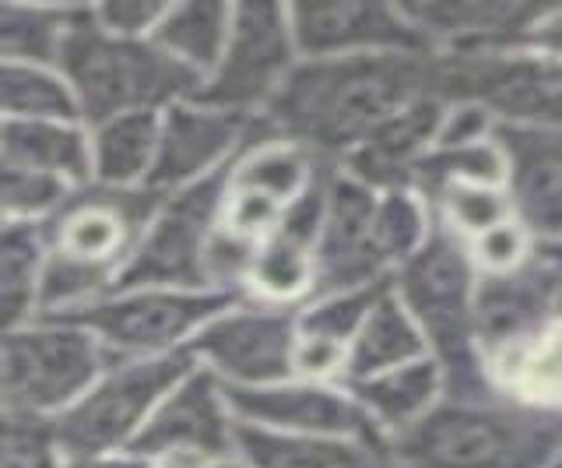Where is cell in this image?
<instances>
[{
    "label": "cell",
    "mask_w": 562,
    "mask_h": 468,
    "mask_svg": "<svg viewBox=\"0 0 562 468\" xmlns=\"http://www.w3.org/2000/svg\"><path fill=\"white\" fill-rule=\"evenodd\" d=\"M432 54L299 60L263 120L285 142L341 159L383 120L432 96Z\"/></svg>",
    "instance_id": "cell-1"
},
{
    "label": "cell",
    "mask_w": 562,
    "mask_h": 468,
    "mask_svg": "<svg viewBox=\"0 0 562 468\" xmlns=\"http://www.w3.org/2000/svg\"><path fill=\"white\" fill-rule=\"evenodd\" d=\"M394 468H552L562 458V412L506 398L450 402L386 437Z\"/></svg>",
    "instance_id": "cell-2"
},
{
    "label": "cell",
    "mask_w": 562,
    "mask_h": 468,
    "mask_svg": "<svg viewBox=\"0 0 562 468\" xmlns=\"http://www.w3.org/2000/svg\"><path fill=\"white\" fill-rule=\"evenodd\" d=\"M57 71L75 89L88 127L131 113H166L201 89V78L151 40H123L105 32L95 8H81Z\"/></svg>",
    "instance_id": "cell-3"
},
{
    "label": "cell",
    "mask_w": 562,
    "mask_h": 468,
    "mask_svg": "<svg viewBox=\"0 0 562 468\" xmlns=\"http://www.w3.org/2000/svg\"><path fill=\"white\" fill-rule=\"evenodd\" d=\"M432 96L447 107H479L503 127L562 131V64L520 46L432 54Z\"/></svg>",
    "instance_id": "cell-4"
},
{
    "label": "cell",
    "mask_w": 562,
    "mask_h": 468,
    "mask_svg": "<svg viewBox=\"0 0 562 468\" xmlns=\"http://www.w3.org/2000/svg\"><path fill=\"white\" fill-rule=\"evenodd\" d=\"M201 363L190 349L155 359H113L92 391L53 420L64 458L127 450L162 398Z\"/></svg>",
    "instance_id": "cell-5"
},
{
    "label": "cell",
    "mask_w": 562,
    "mask_h": 468,
    "mask_svg": "<svg viewBox=\"0 0 562 468\" xmlns=\"http://www.w3.org/2000/svg\"><path fill=\"white\" fill-rule=\"evenodd\" d=\"M110 367L113 356L92 332L35 317L4 338V412L57 420Z\"/></svg>",
    "instance_id": "cell-6"
},
{
    "label": "cell",
    "mask_w": 562,
    "mask_h": 468,
    "mask_svg": "<svg viewBox=\"0 0 562 468\" xmlns=\"http://www.w3.org/2000/svg\"><path fill=\"white\" fill-rule=\"evenodd\" d=\"M239 303V292H190V289H134L113 292L57 314L53 321L78 324L92 332L113 359H155L190 349L204 324Z\"/></svg>",
    "instance_id": "cell-7"
},
{
    "label": "cell",
    "mask_w": 562,
    "mask_h": 468,
    "mask_svg": "<svg viewBox=\"0 0 562 468\" xmlns=\"http://www.w3.org/2000/svg\"><path fill=\"white\" fill-rule=\"evenodd\" d=\"M233 166H225L215 177L193 187L176 190V194H166L155 222L148 225L145 239L134 250L131 265L123 268L113 292H134V289L215 292L207 275V254H211V239H215L222 225Z\"/></svg>",
    "instance_id": "cell-8"
},
{
    "label": "cell",
    "mask_w": 562,
    "mask_h": 468,
    "mask_svg": "<svg viewBox=\"0 0 562 468\" xmlns=\"http://www.w3.org/2000/svg\"><path fill=\"white\" fill-rule=\"evenodd\" d=\"M397 300L429 338L439 363L461 359L474 345V297L479 275L474 254L443 222L432 225L426 244L397 268Z\"/></svg>",
    "instance_id": "cell-9"
},
{
    "label": "cell",
    "mask_w": 562,
    "mask_h": 468,
    "mask_svg": "<svg viewBox=\"0 0 562 468\" xmlns=\"http://www.w3.org/2000/svg\"><path fill=\"white\" fill-rule=\"evenodd\" d=\"M299 60L285 4H239L225 54L193 99L236 116H263Z\"/></svg>",
    "instance_id": "cell-10"
},
{
    "label": "cell",
    "mask_w": 562,
    "mask_h": 468,
    "mask_svg": "<svg viewBox=\"0 0 562 468\" xmlns=\"http://www.w3.org/2000/svg\"><path fill=\"white\" fill-rule=\"evenodd\" d=\"M236 423L222 380L198 367L162 398L127 450L155 468H218L236 461Z\"/></svg>",
    "instance_id": "cell-11"
},
{
    "label": "cell",
    "mask_w": 562,
    "mask_h": 468,
    "mask_svg": "<svg viewBox=\"0 0 562 468\" xmlns=\"http://www.w3.org/2000/svg\"><path fill=\"white\" fill-rule=\"evenodd\" d=\"M299 317L285 307H233L204 324L190 353L207 363L222 385L268 388L295 380Z\"/></svg>",
    "instance_id": "cell-12"
},
{
    "label": "cell",
    "mask_w": 562,
    "mask_h": 468,
    "mask_svg": "<svg viewBox=\"0 0 562 468\" xmlns=\"http://www.w3.org/2000/svg\"><path fill=\"white\" fill-rule=\"evenodd\" d=\"M263 137H274L263 116H236L204 107L198 99L176 102L162 113V142H158V159L145 187L158 194H176L233 166Z\"/></svg>",
    "instance_id": "cell-13"
},
{
    "label": "cell",
    "mask_w": 562,
    "mask_h": 468,
    "mask_svg": "<svg viewBox=\"0 0 562 468\" xmlns=\"http://www.w3.org/2000/svg\"><path fill=\"white\" fill-rule=\"evenodd\" d=\"M376 201L380 194L348 172L330 169L327 215L316 239V286L310 300L386 282V257L376 244Z\"/></svg>",
    "instance_id": "cell-14"
},
{
    "label": "cell",
    "mask_w": 562,
    "mask_h": 468,
    "mask_svg": "<svg viewBox=\"0 0 562 468\" xmlns=\"http://www.w3.org/2000/svg\"><path fill=\"white\" fill-rule=\"evenodd\" d=\"M225 388V402L239 423H250L295 437H348V441H380L386 437L362 412L348 388L321 385V380H285L268 388Z\"/></svg>",
    "instance_id": "cell-15"
},
{
    "label": "cell",
    "mask_w": 562,
    "mask_h": 468,
    "mask_svg": "<svg viewBox=\"0 0 562 468\" xmlns=\"http://www.w3.org/2000/svg\"><path fill=\"white\" fill-rule=\"evenodd\" d=\"M295 46L303 60L362 57V54H426L422 32L404 19L401 4L376 0H321L289 4Z\"/></svg>",
    "instance_id": "cell-16"
},
{
    "label": "cell",
    "mask_w": 562,
    "mask_h": 468,
    "mask_svg": "<svg viewBox=\"0 0 562 468\" xmlns=\"http://www.w3.org/2000/svg\"><path fill=\"white\" fill-rule=\"evenodd\" d=\"M492 142L506 159V194L527 236L562 244V131L496 124Z\"/></svg>",
    "instance_id": "cell-17"
},
{
    "label": "cell",
    "mask_w": 562,
    "mask_h": 468,
    "mask_svg": "<svg viewBox=\"0 0 562 468\" xmlns=\"http://www.w3.org/2000/svg\"><path fill=\"white\" fill-rule=\"evenodd\" d=\"M559 292L562 275L541 254L517 271L482 275L474 297V349L488 359L538 335L544 324H552Z\"/></svg>",
    "instance_id": "cell-18"
},
{
    "label": "cell",
    "mask_w": 562,
    "mask_h": 468,
    "mask_svg": "<svg viewBox=\"0 0 562 468\" xmlns=\"http://www.w3.org/2000/svg\"><path fill=\"white\" fill-rule=\"evenodd\" d=\"M401 11L436 54L517 49L544 14L538 4H514V0H422V4H401Z\"/></svg>",
    "instance_id": "cell-19"
},
{
    "label": "cell",
    "mask_w": 562,
    "mask_h": 468,
    "mask_svg": "<svg viewBox=\"0 0 562 468\" xmlns=\"http://www.w3.org/2000/svg\"><path fill=\"white\" fill-rule=\"evenodd\" d=\"M447 102L439 99H418L404 107L380 127L369 131L362 142L345 152L338 159V169L348 172L351 180L366 183L376 194L386 190H412L415 169L426 155L436 148V137L443 131Z\"/></svg>",
    "instance_id": "cell-20"
},
{
    "label": "cell",
    "mask_w": 562,
    "mask_h": 468,
    "mask_svg": "<svg viewBox=\"0 0 562 468\" xmlns=\"http://www.w3.org/2000/svg\"><path fill=\"white\" fill-rule=\"evenodd\" d=\"M236 461L246 468H394L380 441L295 437L250 423H236Z\"/></svg>",
    "instance_id": "cell-21"
},
{
    "label": "cell",
    "mask_w": 562,
    "mask_h": 468,
    "mask_svg": "<svg viewBox=\"0 0 562 468\" xmlns=\"http://www.w3.org/2000/svg\"><path fill=\"white\" fill-rule=\"evenodd\" d=\"M426 356H432L429 338L418 327V321L408 314V307L397 300L394 282H391V289H386L376 300V307L369 310V317L362 321L356 342H351L341 388H351L369 377H380L386 370L408 367V363H418Z\"/></svg>",
    "instance_id": "cell-22"
},
{
    "label": "cell",
    "mask_w": 562,
    "mask_h": 468,
    "mask_svg": "<svg viewBox=\"0 0 562 468\" xmlns=\"http://www.w3.org/2000/svg\"><path fill=\"white\" fill-rule=\"evenodd\" d=\"M348 391L362 405L369 420L376 423L383 437H394V433L426 420V415L443 402L447 374H443V363L436 356H426L418 363H408V367L359 380V385H351Z\"/></svg>",
    "instance_id": "cell-23"
},
{
    "label": "cell",
    "mask_w": 562,
    "mask_h": 468,
    "mask_svg": "<svg viewBox=\"0 0 562 468\" xmlns=\"http://www.w3.org/2000/svg\"><path fill=\"white\" fill-rule=\"evenodd\" d=\"M4 166L35 169L60 177L75 187L95 180L92 169V134L81 124L60 120H4Z\"/></svg>",
    "instance_id": "cell-24"
},
{
    "label": "cell",
    "mask_w": 562,
    "mask_h": 468,
    "mask_svg": "<svg viewBox=\"0 0 562 468\" xmlns=\"http://www.w3.org/2000/svg\"><path fill=\"white\" fill-rule=\"evenodd\" d=\"M492 385L509 402L562 412V321L552 317L538 335L485 359Z\"/></svg>",
    "instance_id": "cell-25"
},
{
    "label": "cell",
    "mask_w": 562,
    "mask_h": 468,
    "mask_svg": "<svg viewBox=\"0 0 562 468\" xmlns=\"http://www.w3.org/2000/svg\"><path fill=\"white\" fill-rule=\"evenodd\" d=\"M162 142V113H131L92 127L95 183L113 190L145 187Z\"/></svg>",
    "instance_id": "cell-26"
},
{
    "label": "cell",
    "mask_w": 562,
    "mask_h": 468,
    "mask_svg": "<svg viewBox=\"0 0 562 468\" xmlns=\"http://www.w3.org/2000/svg\"><path fill=\"white\" fill-rule=\"evenodd\" d=\"M233 4H215V0H198V4H169L166 19L151 32V43L169 54L187 71L204 78L215 71L228 36H233Z\"/></svg>",
    "instance_id": "cell-27"
},
{
    "label": "cell",
    "mask_w": 562,
    "mask_h": 468,
    "mask_svg": "<svg viewBox=\"0 0 562 468\" xmlns=\"http://www.w3.org/2000/svg\"><path fill=\"white\" fill-rule=\"evenodd\" d=\"M81 8L75 4H14L8 0L0 8V49L4 64H35V67H60L64 46L75 32Z\"/></svg>",
    "instance_id": "cell-28"
},
{
    "label": "cell",
    "mask_w": 562,
    "mask_h": 468,
    "mask_svg": "<svg viewBox=\"0 0 562 468\" xmlns=\"http://www.w3.org/2000/svg\"><path fill=\"white\" fill-rule=\"evenodd\" d=\"M46 254H49V244H46L43 222H4L0 282H4L8 332L35 321V314H40V286H43Z\"/></svg>",
    "instance_id": "cell-29"
},
{
    "label": "cell",
    "mask_w": 562,
    "mask_h": 468,
    "mask_svg": "<svg viewBox=\"0 0 562 468\" xmlns=\"http://www.w3.org/2000/svg\"><path fill=\"white\" fill-rule=\"evenodd\" d=\"M4 120H60V124H85L75 89L57 67L4 64Z\"/></svg>",
    "instance_id": "cell-30"
},
{
    "label": "cell",
    "mask_w": 562,
    "mask_h": 468,
    "mask_svg": "<svg viewBox=\"0 0 562 468\" xmlns=\"http://www.w3.org/2000/svg\"><path fill=\"white\" fill-rule=\"evenodd\" d=\"M439 212H443V225L453 230L461 239H482L485 233L499 230V225L514 222V201L503 187L496 183H453L443 194H436Z\"/></svg>",
    "instance_id": "cell-31"
},
{
    "label": "cell",
    "mask_w": 562,
    "mask_h": 468,
    "mask_svg": "<svg viewBox=\"0 0 562 468\" xmlns=\"http://www.w3.org/2000/svg\"><path fill=\"white\" fill-rule=\"evenodd\" d=\"M75 183L35 169L4 166V222H46L75 194Z\"/></svg>",
    "instance_id": "cell-32"
},
{
    "label": "cell",
    "mask_w": 562,
    "mask_h": 468,
    "mask_svg": "<svg viewBox=\"0 0 562 468\" xmlns=\"http://www.w3.org/2000/svg\"><path fill=\"white\" fill-rule=\"evenodd\" d=\"M64 447L46 415L4 412V468H60Z\"/></svg>",
    "instance_id": "cell-33"
},
{
    "label": "cell",
    "mask_w": 562,
    "mask_h": 468,
    "mask_svg": "<svg viewBox=\"0 0 562 468\" xmlns=\"http://www.w3.org/2000/svg\"><path fill=\"white\" fill-rule=\"evenodd\" d=\"M474 265H482L485 275H506L527 265V230L520 222H506L499 230L485 233L471 244Z\"/></svg>",
    "instance_id": "cell-34"
},
{
    "label": "cell",
    "mask_w": 562,
    "mask_h": 468,
    "mask_svg": "<svg viewBox=\"0 0 562 468\" xmlns=\"http://www.w3.org/2000/svg\"><path fill=\"white\" fill-rule=\"evenodd\" d=\"M169 4H151V0H113V4H99L95 19L105 32L123 40H151L158 22L166 19Z\"/></svg>",
    "instance_id": "cell-35"
},
{
    "label": "cell",
    "mask_w": 562,
    "mask_h": 468,
    "mask_svg": "<svg viewBox=\"0 0 562 468\" xmlns=\"http://www.w3.org/2000/svg\"><path fill=\"white\" fill-rule=\"evenodd\" d=\"M520 49H531V54L562 64V8H544V14L524 36Z\"/></svg>",
    "instance_id": "cell-36"
},
{
    "label": "cell",
    "mask_w": 562,
    "mask_h": 468,
    "mask_svg": "<svg viewBox=\"0 0 562 468\" xmlns=\"http://www.w3.org/2000/svg\"><path fill=\"white\" fill-rule=\"evenodd\" d=\"M60 468H155L151 461L131 455V450H110V455H75L64 458Z\"/></svg>",
    "instance_id": "cell-37"
},
{
    "label": "cell",
    "mask_w": 562,
    "mask_h": 468,
    "mask_svg": "<svg viewBox=\"0 0 562 468\" xmlns=\"http://www.w3.org/2000/svg\"><path fill=\"white\" fill-rule=\"evenodd\" d=\"M541 257L562 275V244H541Z\"/></svg>",
    "instance_id": "cell-38"
},
{
    "label": "cell",
    "mask_w": 562,
    "mask_h": 468,
    "mask_svg": "<svg viewBox=\"0 0 562 468\" xmlns=\"http://www.w3.org/2000/svg\"><path fill=\"white\" fill-rule=\"evenodd\" d=\"M218 468H246L243 461H225V465H218Z\"/></svg>",
    "instance_id": "cell-39"
},
{
    "label": "cell",
    "mask_w": 562,
    "mask_h": 468,
    "mask_svg": "<svg viewBox=\"0 0 562 468\" xmlns=\"http://www.w3.org/2000/svg\"><path fill=\"white\" fill-rule=\"evenodd\" d=\"M555 317L562 321V292H559V303H555Z\"/></svg>",
    "instance_id": "cell-40"
},
{
    "label": "cell",
    "mask_w": 562,
    "mask_h": 468,
    "mask_svg": "<svg viewBox=\"0 0 562 468\" xmlns=\"http://www.w3.org/2000/svg\"><path fill=\"white\" fill-rule=\"evenodd\" d=\"M559 468H562V465H559Z\"/></svg>",
    "instance_id": "cell-41"
}]
</instances>
